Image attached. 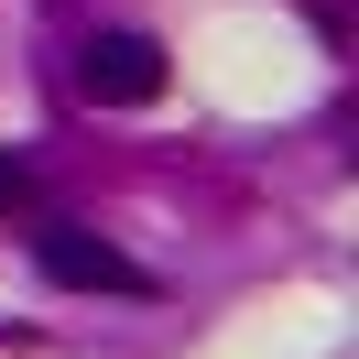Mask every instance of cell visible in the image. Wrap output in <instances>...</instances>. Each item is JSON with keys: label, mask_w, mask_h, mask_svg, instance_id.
<instances>
[{"label": "cell", "mask_w": 359, "mask_h": 359, "mask_svg": "<svg viewBox=\"0 0 359 359\" xmlns=\"http://www.w3.org/2000/svg\"><path fill=\"white\" fill-rule=\"evenodd\" d=\"M33 262H44V283H66V294H153V272H142L131 250H109L98 229H76V218L33 229Z\"/></svg>", "instance_id": "obj_1"}, {"label": "cell", "mask_w": 359, "mask_h": 359, "mask_svg": "<svg viewBox=\"0 0 359 359\" xmlns=\"http://www.w3.org/2000/svg\"><path fill=\"white\" fill-rule=\"evenodd\" d=\"M76 88H88L98 109H153L163 98V44L153 33H98V44L76 55Z\"/></svg>", "instance_id": "obj_2"}, {"label": "cell", "mask_w": 359, "mask_h": 359, "mask_svg": "<svg viewBox=\"0 0 359 359\" xmlns=\"http://www.w3.org/2000/svg\"><path fill=\"white\" fill-rule=\"evenodd\" d=\"M33 196H44V185H33V163H11V153H0V218H11V207H33Z\"/></svg>", "instance_id": "obj_3"}]
</instances>
